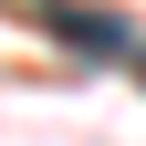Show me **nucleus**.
Returning <instances> with one entry per match:
<instances>
[{
    "instance_id": "1",
    "label": "nucleus",
    "mask_w": 146,
    "mask_h": 146,
    "mask_svg": "<svg viewBox=\"0 0 146 146\" xmlns=\"http://www.w3.org/2000/svg\"><path fill=\"white\" fill-rule=\"evenodd\" d=\"M31 21H42L63 52H136V31H125L115 11H84V0H31Z\"/></svg>"
},
{
    "instance_id": "2",
    "label": "nucleus",
    "mask_w": 146,
    "mask_h": 146,
    "mask_svg": "<svg viewBox=\"0 0 146 146\" xmlns=\"http://www.w3.org/2000/svg\"><path fill=\"white\" fill-rule=\"evenodd\" d=\"M136 84H146V52H136Z\"/></svg>"
}]
</instances>
